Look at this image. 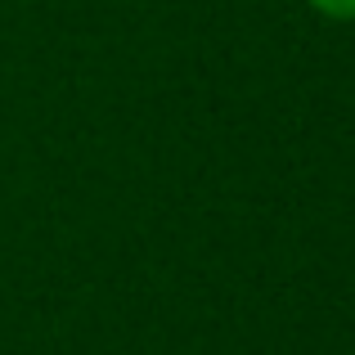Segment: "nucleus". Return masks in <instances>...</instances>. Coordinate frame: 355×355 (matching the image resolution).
<instances>
[{"label":"nucleus","mask_w":355,"mask_h":355,"mask_svg":"<svg viewBox=\"0 0 355 355\" xmlns=\"http://www.w3.org/2000/svg\"><path fill=\"white\" fill-rule=\"evenodd\" d=\"M306 5L329 23H355V0H306Z\"/></svg>","instance_id":"1"}]
</instances>
